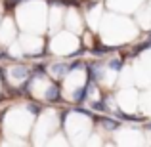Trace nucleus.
Segmentation results:
<instances>
[{"label":"nucleus","mask_w":151,"mask_h":147,"mask_svg":"<svg viewBox=\"0 0 151 147\" xmlns=\"http://www.w3.org/2000/svg\"><path fill=\"white\" fill-rule=\"evenodd\" d=\"M67 71H69V63H54L52 65V75H54L55 78H63L67 75Z\"/></svg>","instance_id":"obj_1"},{"label":"nucleus","mask_w":151,"mask_h":147,"mask_svg":"<svg viewBox=\"0 0 151 147\" xmlns=\"http://www.w3.org/2000/svg\"><path fill=\"white\" fill-rule=\"evenodd\" d=\"M101 124H103V128H107V130H115V128H119V120H115V118H103Z\"/></svg>","instance_id":"obj_2"},{"label":"nucleus","mask_w":151,"mask_h":147,"mask_svg":"<svg viewBox=\"0 0 151 147\" xmlns=\"http://www.w3.org/2000/svg\"><path fill=\"white\" fill-rule=\"evenodd\" d=\"M109 67H111V69H115V71H121L122 69V59H111Z\"/></svg>","instance_id":"obj_3"},{"label":"nucleus","mask_w":151,"mask_h":147,"mask_svg":"<svg viewBox=\"0 0 151 147\" xmlns=\"http://www.w3.org/2000/svg\"><path fill=\"white\" fill-rule=\"evenodd\" d=\"M86 94H88V88H81L77 94H75V101H82V99L86 98Z\"/></svg>","instance_id":"obj_4"},{"label":"nucleus","mask_w":151,"mask_h":147,"mask_svg":"<svg viewBox=\"0 0 151 147\" xmlns=\"http://www.w3.org/2000/svg\"><path fill=\"white\" fill-rule=\"evenodd\" d=\"M92 109H96V111H105V107H103L101 101H96V103H92Z\"/></svg>","instance_id":"obj_5"},{"label":"nucleus","mask_w":151,"mask_h":147,"mask_svg":"<svg viewBox=\"0 0 151 147\" xmlns=\"http://www.w3.org/2000/svg\"><path fill=\"white\" fill-rule=\"evenodd\" d=\"M149 37H151V31H149Z\"/></svg>","instance_id":"obj_6"}]
</instances>
